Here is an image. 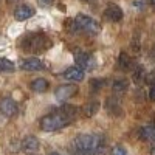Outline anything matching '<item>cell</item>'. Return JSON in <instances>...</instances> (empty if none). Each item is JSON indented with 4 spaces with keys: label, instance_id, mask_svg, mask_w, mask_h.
<instances>
[{
    "label": "cell",
    "instance_id": "2e32d148",
    "mask_svg": "<svg viewBox=\"0 0 155 155\" xmlns=\"http://www.w3.org/2000/svg\"><path fill=\"white\" fill-rule=\"evenodd\" d=\"M118 67L121 70H124V71L132 67V59H130V56H129L126 51H121L120 56H118Z\"/></svg>",
    "mask_w": 155,
    "mask_h": 155
},
{
    "label": "cell",
    "instance_id": "83f0119b",
    "mask_svg": "<svg viewBox=\"0 0 155 155\" xmlns=\"http://www.w3.org/2000/svg\"><path fill=\"white\" fill-rule=\"evenodd\" d=\"M50 155H59V153H56V152H51Z\"/></svg>",
    "mask_w": 155,
    "mask_h": 155
},
{
    "label": "cell",
    "instance_id": "cb8c5ba5",
    "mask_svg": "<svg viewBox=\"0 0 155 155\" xmlns=\"http://www.w3.org/2000/svg\"><path fill=\"white\" fill-rule=\"evenodd\" d=\"M53 2H54V0H39V5H41V6H50Z\"/></svg>",
    "mask_w": 155,
    "mask_h": 155
},
{
    "label": "cell",
    "instance_id": "7402d4cb",
    "mask_svg": "<svg viewBox=\"0 0 155 155\" xmlns=\"http://www.w3.org/2000/svg\"><path fill=\"white\" fill-rule=\"evenodd\" d=\"M110 155H127V152H126V149H124L123 146H120V144H116V146H115V147L112 149Z\"/></svg>",
    "mask_w": 155,
    "mask_h": 155
},
{
    "label": "cell",
    "instance_id": "8fae6325",
    "mask_svg": "<svg viewBox=\"0 0 155 155\" xmlns=\"http://www.w3.org/2000/svg\"><path fill=\"white\" fill-rule=\"evenodd\" d=\"M62 78H65L71 82H79L84 79V70H81L79 67H70L62 73Z\"/></svg>",
    "mask_w": 155,
    "mask_h": 155
},
{
    "label": "cell",
    "instance_id": "f1b7e54d",
    "mask_svg": "<svg viewBox=\"0 0 155 155\" xmlns=\"http://www.w3.org/2000/svg\"><path fill=\"white\" fill-rule=\"evenodd\" d=\"M8 2H17V0H8Z\"/></svg>",
    "mask_w": 155,
    "mask_h": 155
},
{
    "label": "cell",
    "instance_id": "484cf974",
    "mask_svg": "<svg viewBox=\"0 0 155 155\" xmlns=\"http://www.w3.org/2000/svg\"><path fill=\"white\" fill-rule=\"evenodd\" d=\"M152 54H153V58H155V45H153V50H152Z\"/></svg>",
    "mask_w": 155,
    "mask_h": 155
},
{
    "label": "cell",
    "instance_id": "d4e9b609",
    "mask_svg": "<svg viewBox=\"0 0 155 155\" xmlns=\"http://www.w3.org/2000/svg\"><path fill=\"white\" fill-rule=\"evenodd\" d=\"M150 155H155V147H152V149H150Z\"/></svg>",
    "mask_w": 155,
    "mask_h": 155
},
{
    "label": "cell",
    "instance_id": "44dd1931",
    "mask_svg": "<svg viewBox=\"0 0 155 155\" xmlns=\"http://www.w3.org/2000/svg\"><path fill=\"white\" fill-rule=\"evenodd\" d=\"M106 81L101 79V78H96V79H92L90 81V88H92V92H99V90L104 87Z\"/></svg>",
    "mask_w": 155,
    "mask_h": 155
},
{
    "label": "cell",
    "instance_id": "9c48e42d",
    "mask_svg": "<svg viewBox=\"0 0 155 155\" xmlns=\"http://www.w3.org/2000/svg\"><path fill=\"white\" fill-rule=\"evenodd\" d=\"M41 144H39V140L33 135H28L22 140V150L27 152V153H34L39 150Z\"/></svg>",
    "mask_w": 155,
    "mask_h": 155
},
{
    "label": "cell",
    "instance_id": "4fadbf2b",
    "mask_svg": "<svg viewBox=\"0 0 155 155\" xmlns=\"http://www.w3.org/2000/svg\"><path fill=\"white\" fill-rule=\"evenodd\" d=\"M138 135L141 140L144 141H152L155 143V126L153 124H147V126H143L138 130Z\"/></svg>",
    "mask_w": 155,
    "mask_h": 155
},
{
    "label": "cell",
    "instance_id": "8992f818",
    "mask_svg": "<svg viewBox=\"0 0 155 155\" xmlns=\"http://www.w3.org/2000/svg\"><path fill=\"white\" fill-rule=\"evenodd\" d=\"M78 93V87L73 85V84H64V85H59L56 88V98L59 101H67L70 99L71 96H74Z\"/></svg>",
    "mask_w": 155,
    "mask_h": 155
},
{
    "label": "cell",
    "instance_id": "5bb4252c",
    "mask_svg": "<svg viewBox=\"0 0 155 155\" xmlns=\"http://www.w3.org/2000/svg\"><path fill=\"white\" fill-rule=\"evenodd\" d=\"M106 109H107V112H109V113H112V115H115V116L121 115V112H123V110H121V106L118 104V101L113 99V98H107Z\"/></svg>",
    "mask_w": 155,
    "mask_h": 155
},
{
    "label": "cell",
    "instance_id": "d6986e66",
    "mask_svg": "<svg viewBox=\"0 0 155 155\" xmlns=\"http://www.w3.org/2000/svg\"><path fill=\"white\" fill-rule=\"evenodd\" d=\"M132 78H134V82L137 84H141L144 79H146V70L143 65H137L132 71Z\"/></svg>",
    "mask_w": 155,
    "mask_h": 155
},
{
    "label": "cell",
    "instance_id": "3957f363",
    "mask_svg": "<svg viewBox=\"0 0 155 155\" xmlns=\"http://www.w3.org/2000/svg\"><path fill=\"white\" fill-rule=\"evenodd\" d=\"M74 146L76 149L82 152V153H96L102 149V140H99L96 135H90V134H84V135H78L74 140Z\"/></svg>",
    "mask_w": 155,
    "mask_h": 155
},
{
    "label": "cell",
    "instance_id": "277c9868",
    "mask_svg": "<svg viewBox=\"0 0 155 155\" xmlns=\"http://www.w3.org/2000/svg\"><path fill=\"white\" fill-rule=\"evenodd\" d=\"M74 23H76V28H79L88 34H98L101 30V25L95 19H92L90 16H85V14H78L74 19Z\"/></svg>",
    "mask_w": 155,
    "mask_h": 155
},
{
    "label": "cell",
    "instance_id": "e0dca14e",
    "mask_svg": "<svg viewBox=\"0 0 155 155\" xmlns=\"http://www.w3.org/2000/svg\"><path fill=\"white\" fill-rule=\"evenodd\" d=\"M127 88H129V81L124 79V78H120V79L113 81V84H112V90L115 93H124Z\"/></svg>",
    "mask_w": 155,
    "mask_h": 155
},
{
    "label": "cell",
    "instance_id": "6da1fadb",
    "mask_svg": "<svg viewBox=\"0 0 155 155\" xmlns=\"http://www.w3.org/2000/svg\"><path fill=\"white\" fill-rule=\"evenodd\" d=\"M50 47H51V41L44 33L30 34L22 41V48L28 51V53H42Z\"/></svg>",
    "mask_w": 155,
    "mask_h": 155
},
{
    "label": "cell",
    "instance_id": "7c38bea8",
    "mask_svg": "<svg viewBox=\"0 0 155 155\" xmlns=\"http://www.w3.org/2000/svg\"><path fill=\"white\" fill-rule=\"evenodd\" d=\"M34 14V9L28 5H19L14 11V19L19 20V22H23V20H27L30 19L31 16Z\"/></svg>",
    "mask_w": 155,
    "mask_h": 155
},
{
    "label": "cell",
    "instance_id": "4316f807",
    "mask_svg": "<svg viewBox=\"0 0 155 155\" xmlns=\"http://www.w3.org/2000/svg\"><path fill=\"white\" fill-rule=\"evenodd\" d=\"M150 5H153V6H155V0H150Z\"/></svg>",
    "mask_w": 155,
    "mask_h": 155
},
{
    "label": "cell",
    "instance_id": "ac0fdd59",
    "mask_svg": "<svg viewBox=\"0 0 155 155\" xmlns=\"http://www.w3.org/2000/svg\"><path fill=\"white\" fill-rule=\"evenodd\" d=\"M98 110H99V102L98 101H88L82 107V113L85 116H93V115H96Z\"/></svg>",
    "mask_w": 155,
    "mask_h": 155
},
{
    "label": "cell",
    "instance_id": "52a82bcc",
    "mask_svg": "<svg viewBox=\"0 0 155 155\" xmlns=\"http://www.w3.org/2000/svg\"><path fill=\"white\" fill-rule=\"evenodd\" d=\"M20 68L25 71H41L45 68L44 62L37 58H27L20 62Z\"/></svg>",
    "mask_w": 155,
    "mask_h": 155
},
{
    "label": "cell",
    "instance_id": "ba28073f",
    "mask_svg": "<svg viewBox=\"0 0 155 155\" xmlns=\"http://www.w3.org/2000/svg\"><path fill=\"white\" fill-rule=\"evenodd\" d=\"M17 110H19L17 104H16V101L12 98H3L2 101H0V112H2L3 115L12 116V115L17 113Z\"/></svg>",
    "mask_w": 155,
    "mask_h": 155
},
{
    "label": "cell",
    "instance_id": "ffe728a7",
    "mask_svg": "<svg viewBox=\"0 0 155 155\" xmlns=\"http://www.w3.org/2000/svg\"><path fill=\"white\" fill-rule=\"evenodd\" d=\"M14 64L9 59H5V58H0V71H14Z\"/></svg>",
    "mask_w": 155,
    "mask_h": 155
},
{
    "label": "cell",
    "instance_id": "30bf717a",
    "mask_svg": "<svg viewBox=\"0 0 155 155\" xmlns=\"http://www.w3.org/2000/svg\"><path fill=\"white\" fill-rule=\"evenodd\" d=\"M104 16L107 20L110 22H120L123 19V9L118 6V5H115V3H110L106 11H104Z\"/></svg>",
    "mask_w": 155,
    "mask_h": 155
},
{
    "label": "cell",
    "instance_id": "f546056e",
    "mask_svg": "<svg viewBox=\"0 0 155 155\" xmlns=\"http://www.w3.org/2000/svg\"><path fill=\"white\" fill-rule=\"evenodd\" d=\"M84 2H88V0H84Z\"/></svg>",
    "mask_w": 155,
    "mask_h": 155
},
{
    "label": "cell",
    "instance_id": "603a6c76",
    "mask_svg": "<svg viewBox=\"0 0 155 155\" xmlns=\"http://www.w3.org/2000/svg\"><path fill=\"white\" fill-rule=\"evenodd\" d=\"M149 98H150V101L155 102V82L150 84V88H149Z\"/></svg>",
    "mask_w": 155,
    "mask_h": 155
},
{
    "label": "cell",
    "instance_id": "9a60e30c",
    "mask_svg": "<svg viewBox=\"0 0 155 155\" xmlns=\"http://www.w3.org/2000/svg\"><path fill=\"white\" fill-rule=\"evenodd\" d=\"M47 88H48V82H47V79H44V78H37V79H34L31 82V90L36 92V93H44Z\"/></svg>",
    "mask_w": 155,
    "mask_h": 155
},
{
    "label": "cell",
    "instance_id": "5b68a950",
    "mask_svg": "<svg viewBox=\"0 0 155 155\" xmlns=\"http://www.w3.org/2000/svg\"><path fill=\"white\" fill-rule=\"evenodd\" d=\"M74 62L79 65L81 70H93L95 65H96V61L92 54L85 53V51H81V50H76L74 51Z\"/></svg>",
    "mask_w": 155,
    "mask_h": 155
},
{
    "label": "cell",
    "instance_id": "7a4b0ae2",
    "mask_svg": "<svg viewBox=\"0 0 155 155\" xmlns=\"http://www.w3.org/2000/svg\"><path fill=\"white\" fill-rule=\"evenodd\" d=\"M71 121H73V118H70L67 113H64L61 110L58 113H51V115L44 116V118L41 120V129L42 130H47V132H53V130L64 129L65 126H68Z\"/></svg>",
    "mask_w": 155,
    "mask_h": 155
}]
</instances>
